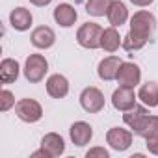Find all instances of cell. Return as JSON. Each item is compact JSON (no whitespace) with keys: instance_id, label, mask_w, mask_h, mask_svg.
<instances>
[{"instance_id":"obj_22","label":"cell","mask_w":158,"mask_h":158,"mask_svg":"<svg viewBox=\"0 0 158 158\" xmlns=\"http://www.w3.org/2000/svg\"><path fill=\"white\" fill-rule=\"evenodd\" d=\"M112 0H86V11L93 17H104Z\"/></svg>"},{"instance_id":"obj_13","label":"cell","mask_w":158,"mask_h":158,"mask_svg":"<svg viewBox=\"0 0 158 158\" xmlns=\"http://www.w3.org/2000/svg\"><path fill=\"white\" fill-rule=\"evenodd\" d=\"M47 93L52 99H63L69 93V80L63 74H52L47 80Z\"/></svg>"},{"instance_id":"obj_17","label":"cell","mask_w":158,"mask_h":158,"mask_svg":"<svg viewBox=\"0 0 158 158\" xmlns=\"http://www.w3.org/2000/svg\"><path fill=\"white\" fill-rule=\"evenodd\" d=\"M134 134H138L145 139L156 138L158 136V115H145L143 121L134 128Z\"/></svg>"},{"instance_id":"obj_14","label":"cell","mask_w":158,"mask_h":158,"mask_svg":"<svg viewBox=\"0 0 158 158\" xmlns=\"http://www.w3.org/2000/svg\"><path fill=\"white\" fill-rule=\"evenodd\" d=\"M76 19H78V13H76V10L71 4H65L63 2V4H58L56 6V10H54V21L60 26L69 28V26H73L76 23Z\"/></svg>"},{"instance_id":"obj_10","label":"cell","mask_w":158,"mask_h":158,"mask_svg":"<svg viewBox=\"0 0 158 158\" xmlns=\"http://www.w3.org/2000/svg\"><path fill=\"white\" fill-rule=\"evenodd\" d=\"M30 41H32V45L35 47V48H50L54 43H56V34H54V30L52 28H48V26H37L34 32H32V35H30Z\"/></svg>"},{"instance_id":"obj_9","label":"cell","mask_w":158,"mask_h":158,"mask_svg":"<svg viewBox=\"0 0 158 158\" xmlns=\"http://www.w3.org/2000/svg\"><path fill=\"white\" fill-rule=\"evenodd\" d=\"M69 136H71V139H73V143H74L76 147H84V145H88V143L91 141V138H93V128H91V125L86 123V121H76V123L71 125Z\"/></svg>"},{"instance_id":"obj_2","label":"cell","mask_w":158,"mask_h":158,"mask_svg":"<svg viewBox=\"0 0 158 158\" xmlns=\"http://www.w3.org/2000/svg\"><path fill=\"white\" fill-rule=\"evenodd\" d=\"M48 71V61L41 54H30L24 63V78L30 84H39Z\"/></svg>"},{"instance_id":"obj_20","label":"cell","mask_w":158,"mask_h":158,"mask_svg":"<svg viewBox=\"0 0 158 158\" xmlns=\"http://www.w3.org/2000/svg\"><path fill=\"white\" fill-rule=\"evenodd\" d=\"M121 45H123V39L119 37V32L115 30V26L106 28V30L102 32V37H101V48H104L106 52H115Z\"/></svg>"},{"instance_id":"obj_4","label":"cell","mask_w":158,"mask_h":158,"mask_svg":"<svg viewBox=\"0 0 158 158\" xmlns=\"http://www.w3.org/2000/svg\"><path fill=\"white\" fill-rule=\"evenodd\" d=\"M15 114L24 123H37L43 117V108L34 99H21L15 104Z\"/></svg>"},{"instance_id":"obj_12","label":"cell","mask_w":158,"mask_h":158,"mask_svg":"<svg viewBox=\"0 0 158 158\" xmlns=\"http://www.w3.org/2000/svg\"><path fill=\"white\" fill-rule=\"evenodd\" d=\"M121 63H123V61H121L117 56H108V58H104V60L99 63V69H97L99 78H101V80H106V82L115 80Z\"/></svg>"},{"instance_id":"obj_23","label":"cell","mask_w":158,"mask_h":158,"mask_svg":"<svg viewBox=\"0 0 158 158\" xmlns=\"http://www.w3.org/2000/svg\"><path fill=\"white\" fill-rule=\"evenodd\" d=\"M125 50H139L141 47H145V41L143 39H139V37H136V35H132L130 32L123 37V45H121Z\"/></svg>"},{"instance_id":"obj_8","label":"cell","mask_w":158,"mask_h":158,"mask_svg":"<svg viewBox=\"0 0 158 158\" xmlns=\"http://www.w3.org/2000/svg\"><path fill=\"white\" fill-rule=\"evenodd\" d=\"M112 104L115 110L119 112H127L130 108L136 106V93H134V88H127V86H119L114 95H112Z\"/></svg>"},{"instance_id":"obj_7","label":"cell","mask_w":158,"mask_h":158,"mask_svg":"<svg viewBox=\"0 0 158 158\" xmlns=\"http://www.w3.org/2000/svg\"><path fill=\"white\" fill-rule=\"evenodd\" d=\"M115 80L119 82V86H127V88H136L141 80V71L136 63L132 61H123L117 73Z\"/></svg>"},{"instance_id":"obj_6","label":"cell","mask_w":158,"mask_h":158,"mask_svg":"<svg viewBox=\"0 0 158 158\" xmlns=\"http://www.w3.org/2000/svg\"><path fill=\"white\" fill-rule=\"evenodd\" d=\"M106 141L114 151L123 152L132 145V132L127 128H121V127H114L106 132Z\"/></svg>"},{"instance_id":"obj_21","label":"cell","mask_w":158,"mask_h":158,"mask_svg":"<svg viewBox=\"0 0 158 158\" xmlns=\"http://www.w3.org/2000/svg\"><path fill=\"white\" fill-rule=\"evenodd\" d=\"M145 115H149V114H147V108L136 104L134 108H130V110H127V112L123 114V121H125V125H128V127L134 130V128L143 121Z\"/></svg>"},{"instance_id":"obj_5","label":"cell","mask_w":158,"mask_h":158,"mask_svg":"<svg viewBox=\"0 0 158 158\" xmlns=\"http://www.w3.org/2000/svg\"><path fill=\"white\" fill-rule=\"evenodd\" d=\"M80 104L88 114H99L104 108V95L101 89L89 86L80 93Z\"/></svg>"},{"instance_id":"obj_15","label":"cell","mask_w":158,"mask_h":158,"mask_svg":"<svg viewBox=\"0 0 158 158\" xmlns=\"http://www.w3.org/2000/svg\"><path fill=\"white\" fill-rule=\"evenodd\" d=\"M106 17H108V21H110V24L117 28V26H121V24L127 23V19H128V10H127V6L121 2V0H112Z\"/></svg>"},{"instance_id":"obj_1","label":"cell","mask_w":158,"mask_h":158,"mask_svg":"<svg viewBox=\"0 0 158 158\" xmlns=\"http://www.w3.org/2000/svg\"><path fill=\"white\" fill-rule=\"evenodd\" d=\"M154 28H156V19L149 11H138L130 19V34L139 37V39H143L145 43L151 39Z\"/></svg>"},{"instance_id":"obj_28","label":"cell","mask_w":158,"mask_h":158,"mask_svg":"<svg viewBox=\"0 0 158 158\" xmlns=\"http://www.w3.org/2000/svg\"><path fill=\"white\" fill-rule=\"evenodd\" d=\"M30 2L34 4V6H37V8H45V6H48L52 0H30Z\"/></svg>"},{"instance_id":"obj_24","label":"cell","mask_w":158,"mask_h":158,"mask_svg":"<svg viewBox=\"0 0 158 158\" xmlns=\"http://www.w3.org/2000/svg\"><path fill=\"white\" fill-rule=\"evenodd\" d=\"M15 106V97L10 89H2L0 91V110L2 112H8L10 108Z\"/></svg>"},{"instance_id":"obj_25","label":"cell","mask_w":158,"mask_h":158,"mask_svg":"<svg viewBox=\"0 0 158 158\" xmlns=\"http://www.w3.org/2000/svg\"><path fill=\"white\" fill-rule=\"evenodd\" d=\"M86 156H88V158H93V156H101V158H108L110 154H108V151H106L104 147H95V149H89V151L86 152Z\"/></svg>"},{"instance_id":"obj_18","label":"cell","mask_w":158,"mask_h":158,"mask_svg":"<svg viewBox=\"0 0 158 158\" xmlns=\"http://www.w3.org/2000/svg\"><path fill=\"white\" fill-rule=\"evenodd\" d=\"M138 99L149 106V108H154L158 106V84L156 82H147L139 88V93H138Z\"/></svg>"},{"instance_id":"obj_19","label":"cell","mask_w":158,"mask_h":158,"mask_svg":"<svg viewBox=\"0 0 158 158\" xmlns=\"http://www.w3.org/2000/svg\"><path fill=\"white\" fill-rule=\"evenodd\" d=\"M19 78V63L11 58H6L0 63V80L4 84H11Z\"/></svg>"},{"instance_id":"obj_16","label":"cell","mask_w":158,"mask_h":158,"mask_svg":"<svg viewBox=\"0 0 158 158\" xmlns=\"http://www.w3.org/2000/svg\"><path fill=\"white\" fill-rule=\"evenodd\" d=\"M32 13L26 10V8H15L11 13H10V23H11V26L15 28V30H19V32H26V30H30V26H32Z\"/></svg>"},{"instance_id":"obj_27","label":"cell","mask_w":158,"mask_h":158,"mask_svg":"<svg viewBox=\"0 0 158 158\" xmlns=\"http://www.w3.org/2000/svg\"><path fill=\"white\" fill-rule=\"evenodd\" d=\"M130 2L134 4V6H139V8H145V6H149V4H152L154 0H130Z\"/></svg>"},{"instance_id":"obj_26","label":"cell","mask_w":158,"mask_h":158,"mask_svg":"<svg viewBox=\"0 0 158 158\" xmlns=\"http://www.w3.org/2000/svg\"><path fill=\"white\" fill-rule=\"evenodd\" d=\"M147 149H149V152H152V154H156V156H158V136H156V138L147 139Z\"/></svg>"},{"instance_id":"obj_3","label":"cell","mask_w":158,"mask_h":158,"mask_svg":"<svg viewBox=\"0 0 158 158\" xmlns=\"http://www.w3.org/2000/svg\"><path fill=\"white\" fill-rule=\"evenodd\" d=\"M102 28L97 23H86L78 28L76 32V41L84 48H99L101 47V37H102Z\"/></svg>"},{"instance_id":"obj_11","label":"cell","mask_w":158,"mask_h":158,"mask_svg":"<svg viewBox=\"0 0 158 158\" xmlns=\"http://www.w3.org/2000/svg\"><path fill=\"white\" fill-rule=\"evenodd\" d=\"M41 149H45L50 158H56V156H61L65 152V141H63V138L60 134L48 132L41 139Z\"/></svg>"}]
</instances>
